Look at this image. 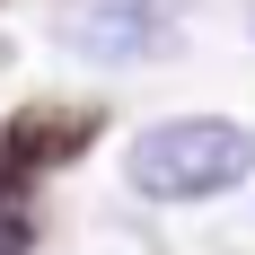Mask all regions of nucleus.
<instances>
[{"label":"nucleus","mask_w":255,"mask_h":255,"mask_svg":"<svg viewBox=\"0 0 255 255\" xmlns=\"http://www.w3.org/2000/svg\"><path fill=\"white\" fill-rule=\"evenodd\" d=\"M185 18H194V0H62L53 35L79 62H150V53H167Z\"/></svg>","instance_id":"obj_2"},{"label":"nucleus","mask_w":255,"mask_h":255,"mask_svg":"<svg viewBox=\"0 0 255 255\" xmlns=\"http://www.w3.org/2000/svg\"><path fill=\"white\" fill-rule=\"evenodd\" d=\"M0 255H35V220H26V185L0 176Z\"/></svg>","instance_id":"obj_4"},{"label":"nucleus","mask_w":255,"mask_h":255,"mask_svg":"<svg viewBox=\"0 0 255 255\" xmlns=\"http://www.w3.org/2000/svg\"><path fill=\"white\" fill-rule=\"evenodd\" d=\"M97 141V115H79V106H62V115H18L9 124V141H0V176H44V167H62V158H79Z\"/></svg>","instance_id":"obj_3"},{"label":"nucleus","mask_w":255,"mask_h":255,"mask_svg":"<svg viewBox=\"0 0 255 255\" xmlns=\"http://www.w3.org/2000/svg\"><path fill=\"white\" fill-rule=\"evenodd\" d=\"M124 176L141 203H220L255 176V132L229 115H167L124 150Z\"/></svg>","instance_id":"obj_1"}]
</instances>
